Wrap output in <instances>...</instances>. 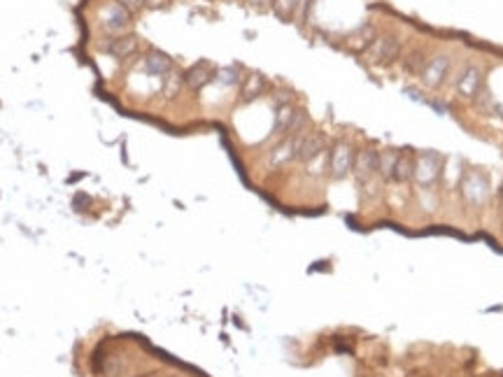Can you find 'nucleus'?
<instances>
[{
  "label": "nucleus",
  "mask_w": 503,
  "mask_h": 377,
  "mask_svg": "<svg viewBox=\"0 0 503 377\" xmlns=\"http://www.w3.org/2000/svg\"><path fill=\"white\" fill-rule=\"evenodd\" d=\"M445 158L438 151H419L415 154V168H412V182L422 188L433 186L443 175Z\"/></svg>",
  "instance_id": "f257e3e1"
},
{
  "label": "nucleus",
  "mask_w": 503,
  "mask_h": 377,
  "mask_svg": "<svg viewBox=\"0 0 503 377\" xmlns=\"http://www.w3.org/2000/svg\"><path fill=\"white\" fill-rule=\"evenodd\" d=\"M401 54H403V40L394 33L377 35L375 42L368 49L370 61L377 63V66H391L394 61L401 59Z\"/></svg>",
  "instance_id": "f03ea898"
},
{
  "label": "nucleus",
  "mask_w": 503,
  "mask_h": 377,
  "mask_svg": "<svg viewBox=\"0 0 503 377\" xmlns=\"http://www.w3.org/2000/svg\"><path fill=\"white\" fill-rule=\"evenodd\" d=\"M459 188L468 205L480 207L489 198V177L482 170H466Z\"/></svg>",
  "instance_id": "7ed1b4c3"
},
{
  "label": "nucleus",
  "mask_w": 503,
  "mask_h": 377,
  "mask_svg": "<svg viewBox=\"0 0 503 377\" xmlns=\"http://www.w3.org/2000/svg\"><path fill=\"white\" fill-rule=\"evenodd\" d=\"M450 68H452V56L450 54L429 56V61H426L424 70L419 73V82H422L424 89L436 91V89H440L445 84L447 75H450Z\"/></svg>",
  "instance_id": "20e7f679"
},
{
  "label": "nucleus",
  "mask_w": 503,
  "mask_h": 377,
  "mask_svg": "<svg viewBox=\"0 0 503 377\" xmlns=\"http://www.w3.org/2000/svg\"><path fill=\"white\" fill-rule=\"evenodd\" d=\"M354 147L345 142V140H338L331 149H328V175L333 179H345L349 172H352L354 165Z\"/></svg>",
  "instance_id": "39448f33"
},
{
  "label": "nucleus",
  "mask_w": 503,
  "mask_h": 377,
  "mask_svg": "<svg viewBox=\"0 0 503 377\" xmlns=\"http://www.w3.org/2000/svg\"><path fill=\"white\" fill-rule=\"evenodd\" d=\"M482 87H485V73H482V68L475 66V63L464 66V70H461L457 80H454V91H457L464 101H475V98L480 96Z\"/></svg>",
  "instance_id": "423d86ee"
},
{
  "label": "nucleus",
  "mask_w": 503,
  "mask_h": 377,
  "mask_svg": "<svg viewBox=\"0 0 503 377\" xmlns=\"http://www.w3.org/2000/svg\"><path fill=\"white\" fill-rule=\"evenodd\" d=\"M131 12H126L122 5L117 3V0H112V3L103 5L101 12H98V19H101V26L105 33L110 35H124L129 31L131 26Z\"/></svg>",
  "instance_id": "0eeeda50"
},
{
  "label": "nucleus",
  "mask_w": 503,
  "mask_h": 377,
  "mask_svg": "<svg viewBox=\"0 0 503 377\" xmlns=\"http://www.w3.org/2000/svg\"><path fill=\"white\" fill-rule=\"evenodd\" d=\"M321 151H326V138L324 133H300L298 140V149H296V161L307 163L314 156H319Z\"/></svg>",
  "instance_id": "6e6552de"
},
{
  "label": "nucleus",
  "mask_w": 503,
  "mask_h": 377,
  "mask_svg": "<svg viewBox=\"0 0 503 377\" xmlns=\"http://www.w3.org/2000/svg\"><path fill=\"white\" fill-rule=\"evenodd\" d=\"M352 175L356 177V182H366L377 177V151L366 147V149L354 154V165H352Z\"/></svg>",
  "instance_id": "1a4fd4ad"
},
{
  "label": "nucleus",
  "mask_w": 503,
  "mask_h": 377,
  "mask_svg": "<svg viewBox=\"0 0 503 377\" xmlns=\"http://www.w3.org/2000/svg\"><path fill=\"white\" fill-rule=\"evenodd\" d=\"M298 140H300V133L298 135H284V140H279L268 154V165L279 168V165H286L289 161H296Z\"/></svg>",
  "instance_id": "9d476101"
},
{
  "label": "nucleus",
  "mask_w": 503,
  "mask_h": 377,
  "mask_svg": "<svg viewBox=\"0 0 503 377\" xmlns=\"http://www.w3.org/2000/svg\"><path fill=\"white\" fill-rule=\"evenodd\" d=\"M101 49L105 54L124 61L138 52V38L136 35H112V38H108V42H103Z\"/></svg>",
  "instance_id": "9b49d317"
},
{
  "label": "nucleus",
  "mask_w": 503,
  "mask_h": 377,
  "mask_svg": "<svg viewBox=\"0 0 503 377\" xmlns=\"http://www.w3.org/2000/svg\"><path fill=\"white\" fill-rule=\"evenodd\" d=\"M212 80H214V68H212V63H207V61L194 63V66L184 73V84L191 91H201Z\"/></svg>",
  "instance_id": "f8f14e48"
},
{
  "label": "nucleus",
  "mask_w": 503,
  "mask_h": 377,
  "mask_svg": "<svg viewBox=\"0 0 503 377\" xmlns=\"http://www.w3.org/2000/svg\"><path fill=\"white\" fill-rule=\"evenodd\" d=\"M375 38H377L375 26H373V24H361L354 33L347 35L345 45L352 49V52H359V54H361V52H368L370 45L375 42Z\"/></svg>",
  "instance_id": "ddd939ff"
},
{
  "label": "nucleus",
  "mask_w": 503,
  "mask_h": 377,
  "mask_svg": "<svg viewBox=\"0 0 503 377\" xmlns=\"http://www.w3.org/2000/svg\"><path fill=\"white\" fill-rule=\"evenodd\" d=\"M145 70L154 77H166L173 73V59L163 52H159V49H152L150 54L145 56Z\"/></svg>",
  "instance_id": "4468645a"
},
{
  "label": "nucleus",
  "mask_w": 503,
  "mask_h": 377,
  "mask_svg": "<svg viewBox=\"0 0 503 377\" xmlns=\"http://www.w3.org/2000/svg\"><path fill=\"white\" fill-rule=\"evenodd\" d=\"M412 168H415V154L398 151L391 182H396V184H408V182H412Z\"/></svg>",
  "instance_id": "2eb2a0df"
},
{
  "label": "nucleus",
  "mask_w": 503,
  "mask_h": 377,
  "mask_svg": "<svg viewBox=\"0 0 503 377\" xmlns=\"http://www.w3.org/2000/svg\"><path fill=\"white\" fill-rule=\"evenodd\" d=\"M426 61H429V54H426V49L424 47H415V49H410V52L401 59V66H403V70L408 75H417L419 77V73H422L424 66H426Z\"/></svg>",
  "instance_id": "dca6fc26"
},
{
  "label": "nucleus",
  "mask_w": 503,
  "mask_h": 377,
  "mask_svg": "<svg viewBox=\"0 0 503 377\" xmlns=\"http://www.w3.org/2000/svg\"><path fill=\"white\" fill-rule=\"evenodd\" d=\"M293 114H296V108H293L291 103L277 105V108H275V124H272V133H275V135H286V133H289V126H291Z\"/></svg>",
  "instance_id": "f3484780"
},
{
  "label": "nucleus",
  "mask_w": 503,
  "mask_h": 377,
  "mask_svg": "<svg viewBox=\"0 0 503 377\" xmlns=\"http://www.w3.org/2000/svg\"><path fill=\"white\" fill-rule=\"evenodd\" d=\"M396 154L394 149H382L377 151V177L382 182H391V175H394V163H396Z\"/></svg>",
  "instance_id": "a211bd4d"
},
{
  "label": "nucleus",
  "mask_w": 503,
  "mask_h": 377,
  "mask_svg": "<svg viewBox=\"0 0 503 377\" xmlns=\"http://www.w3.org/2000/svg\"><path fill=\"white\" fill-rule=\"evenodd\" d=\"M263 89H265V80L261 75L252 73L249 77H245V82H242V101L245 103L254 101V98L263 94Z\"/></svg>",
  "instance_id": "6ab92c4d"
},
{
  "label": "nucleus",
  "mask_w": 503,
  "mask_h": 377,
  "mask_svg": "<svg viewBox=\"0 0 503 377\" xmlns=\"http://www.w3.org/2000/svg\"><path fill=\"white\" fill-rule=\"evenodd\" d=\"M305 170L310 177H319V175H324L328 170V149L321 151L319 156H314L312 161H307L305 163Z\"/></svg>",
  "instance_id": "aec40b11"
},
{
  "label": "nucleus",
  "mask_w": 503,
  "mask_h": 377,
  "mask_svg": "<svg viewBox=\"0 0 503 377\" xmlns=\"http://www.w3.org/2000/svg\"><path fill=\"white\" fill-rule=\"evenodd\" d=\"M182 84H184V75H180V73H175V70H173L170 75L163 77V96L166 98H175L180 94Z\"/></svg>",
  "instance_id": "412c9836"
},
{
  "label": "nucleus",
  "mask_w": 503,
  "mask_h": 377,
  "mask_svg": "<svg viewBox=\"0 0 503 377\" xmlns=\"http://www.w3.org/2000/svg\"><path fill=\"white\" fill-rule=\"evenodd\" d=\"M214 80L224 84V87H235V84H240V73H238V68L233 66H228V68H219V70H214Z\"/></svg>",
  "instance_id": "4be33fe9"
},
{
  "label": "nucleus",
  "mask_w": 503,
  "mask_h": 377,
  "mask_svg": "<svg viewBox=\"0 0 503 377\" xmlns=\"http://www.w3.org/2000/svg\"><path fill=\"white\" fill-rule=\"evenodd\" d=\"M296 3H298V0H270V7H272V12H275L279 19H293Z\"/></svg>",
  "instance_id": "5701e85b"
},
{
  "label": "nucleus",
  "mask_w": 503,
  "mask_h": 377,
  "mask_svg": "<svg viewBox=\"0 0 503 377\" xmlns=\"http://www.w3.org/2000/svg\"><path fill=\"white\" fill-rule=\"evenodd\" d=\"M310 7H312V0H298V3H296V12H293V19L305 21L307 12H310Z\"/></svg>",
  "instance_id": "b1692460"
},
{
  "label": "nucleus",
  "mask_w": 503,
  "mask_h": 377,
  "mask_svg": "<svg viewBox=\"0 0 503 377\" xmlns=\"http://www.w3.org/2000/svg\"><path fill=\"white\" fill-rule=\"evenodd\" d=\"M117 3L122 5L126 12H131V14H138L145 7V0H117Z\"/></svg>",
  "instance_id": "393cba45"
},
{
  "label": "nucleus",
  "mask_w": 503,
  "mask_h": 377,
  "mask_svg": "<svg viewBox=\"0 0 503 377\" xmlns=\"http://www.w3.org/2000/svg\"><path fill=\"white\" fill-rule=\"evenodd\" d=\"M166 3H168V0H145V5H150V7H161Z\"/></svg>",
  "instance_id": "a878e982"
},
{
  "label": "nucleus",
  "mask_w": 503,
  "mask_h": 377,
  "mask_svg": "<svg viewBox=\"0 0 503 377\" xmlns=\"http://www.w3.org/2000/svg\"><path fill=\"white\" fill-rule=\"evenodd\" d=\"M247 3H249L252 7H258V5H263V3H265V0H247Z\"/></svg>",
  "instance_id": "bb28decb"
},
{
  "label": "nucleus",
  "mask_w": 503,
  "mask_h": 377,
  "mask_svg": "<svg viewBox=\"0 0 503 377\" xmlns=\"http://www.w3.org/2000/svg\"><path fill=\"white\" fill-rule=\"evenodd\" d=\"M501 205H503V188H501Z\"/></svg>",
  "instance_id": "cd10ccee"
}]
</instances>
